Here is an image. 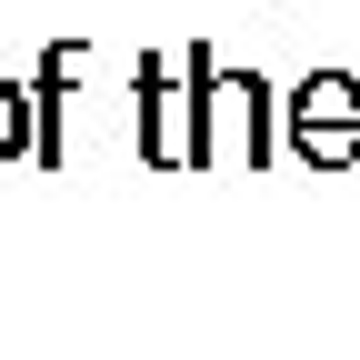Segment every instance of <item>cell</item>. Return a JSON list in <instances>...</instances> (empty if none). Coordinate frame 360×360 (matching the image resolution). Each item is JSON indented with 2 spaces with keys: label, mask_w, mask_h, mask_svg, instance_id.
Here are the masks:
<instances>
[{
  "label": "cell",
  "mask_w": 360,
  "mask_h": 360,
  "mask_svg": "<svg viewBox=\"0 0 360 360\" xmlns=\"http://www.w3.org/2000/svg\"><path fill=\"white\" fill-rule=\"evenodd\" d=\"M80 40H51L40 51V70H30V160L40 170H60L70 160V130H60V110H70V80H80Z\"/></svg>",
  "instance_id": "277c9868"
},
{
  "label": "cell",
  "mask_w": 360,
  "mask_h": 360,
  "mask_svg": "<svg viewBox=\"0 0 360 360\" xmlns=\"http://www.w3.org/2000/svg\"><path fill=\"white\" fill-rule=\"evenodd\" d=\"M0 160H30V80L0 70Z\"/></svg>",
  "instance_id": "5b68a950"
},
{
  "label": "cell",
  "mask_w": 360,
  "mask_h": 360,
  "mask_svg": "<svg viewBox=\"0 0 360 360\" xmlns=\"http://www.w3.org/2000/svg\"><path fill=\"white\" fill-rule=\"evenodd\" d=\"M290 160H310V170H360V80L350 70H310L300 90H290Z\"/></svg>",
  "instance_id": "3957f363"
},
{
  "label": "cell",
  "mask_w": 360,
  "mask_h": 360,
  "mask_svg": "<svg viewBox=\"0 0 360 360\" xmlns=\"http://www.w3.org/2000/svg\"><path fill=\"white\" fill-rule=\"evenodd\" d=\"M130 101H141V130H130V141H141L150 170H200V90H191V70L160 60V51H141Z\"/></svg>",
  "instance_id": "7a4b0ae2"
},
{
  "label": "cell",
  "mask_w": 360,
  "mask_h": 360,
  "mask_svg": "<svg viewBox=\"0 0 360 360\" xmlns=\"http://www.w3.org/2000/svg\"><path fill=\"white\" fill-rule=\"evenodd\" d=\"M180 70H191V90H200V170H220V160L260 170L270 150H281V130H270V110H281V101H270L260 70H220L210 40H191Z\"/></svg>",
  "instance_id": "6da1fadb"
}]
</instances>
